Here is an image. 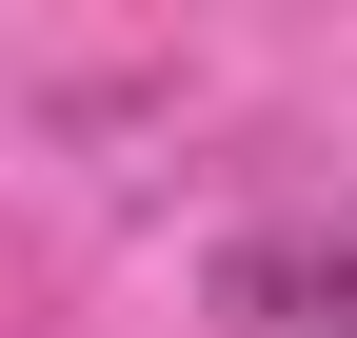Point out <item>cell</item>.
<instances>
[{
	"label": "cell",
	"instance_id": "1",
	"mask_svg": "<svg viewBox=\"0 0 357 338\" xmlns=\"http://www.w3.org/2000/svg\"><path fill=\"white\" fill-rule=\"evenodd\" d=\"M218 318H258V338H357V239H238V259H218Z\"/></svg>",
	"mask_w": 357,
	"mask_h": 338
}]
</instances>
